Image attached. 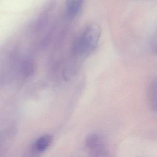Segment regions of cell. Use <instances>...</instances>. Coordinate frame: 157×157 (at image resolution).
<instances>
[{"mask_svg":"<svg viewBox=\"0 0 157 157\" xmlns=\"http://www.w3.org/2000/svg\"><path fill=\"white\" fill-rule=\"evenodd\" d=\"M89 150L90 157H110L109 151L105 142L91 148Z\"/></svg>","mask_w":157,"mask_h":157,"instance_id":"obj_5","label":"cell"},{"mask_svg":"<svg viewBox=\"0 0 157 157\" xmlns=\"http://www.w3.org/2000/svg\"><path fill=\"white\" fill-rule=\"evenodd\" d=\"M101 34V28L98 24H89L74 44V53L78 56H83L93 52L98 47Z\"/></svg>","mask_w":157,"mask_h":157,"instance_id":"obj_1","label":"cell"},{"mask_svg":"<svg viewBox=\"0 0 157 157\" xmlns=\"http://www.w3.org/2000/svg\"><path fill=\"white\" fill-rule=\"evenodd\" d=\"M52 141V137L49 134L40 136L34 142L33 147L37 153L44 152L50 146Z\"/></svg>","mask_w":157,"mask_h":157,"instance_id":"obj_2","label":"cell"},{"mask_svg":"<svg viewBox=\"0 0 157 157\" xmlns=\"http://www.w3.org/2000/svg\"><path fill=\"white\" fill-rule=\"evenodd\" d=\"M35 66L33 61L31 59L25 60L21 65V72L24 76H31L34 72Z\"/></svg>","mask_w":157,"mask_h":157,"instance_id":"obj_7","label":"cell"},{"mask_svg":"<svg viewBox=\"0 0 157 157\" xmlns=\"http://www.w3.org/2000/svg\"><path fill=\"white\" fill-rule=\"evenodd\" d=\"M83 0H66V12L70 17H75L80 11Z\"/></svg>","mask_w":157,"mask_h":157,"instance_id":"obj_3","label":"cell"},{"mask_svg":"<svg viewBox=\"0 0 157 157\" xmlns=\"http://www.w3.org/2000/svg\"><path fill=\"white\" fill-rule=\"evenodd\" d=\"M148 98L151 107L156 111V80H152L148 88Z\"/></svg>","mask_w":157,"mask_h":157,"instance_id":"obj_4","label":"cell"},{"mask_svg":"<svg viewBox=\"0 0 157 157\" xmlns=\"http://www.w3.org/2000/svg\"><path fill=\"white\" fill-rule=\"evenodd\" d=\"M103 143H104L103 138L98 134H91L89 135L85 140L86 147L89 150Z\"/></svg>","mask_w":157,"mask_h":157,"instance_id":"obj_6","label":"cell"}]
</instances>
